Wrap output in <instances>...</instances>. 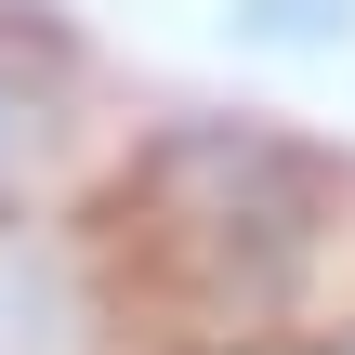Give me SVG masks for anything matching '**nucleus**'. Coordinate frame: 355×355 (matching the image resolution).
<instances>
[{
  "mask_svg": "<svg viewBox=\"0 0 355 355\" xmlns=\"http://www.w3.org/2000/svg\"><path fill=\"white\" fill-rule=\"evenodd\" d=\"M105 119H92V66L40 26V13H0V224L26 211H79L92 171H105Z\"/></svg>",
  "mask_w": 355,
  "mask_h": 355,
  "instance_id": "obj_2",
  "label": "nucleus"
},
{
  "mask_svg": "<svg viewBox=\"0 0 355 355\" xmlns=\"http://www.w3.org/2000/svg\"><path fill=\"white\" fill-rule=\"evenodd\" d=\"M263 355H355V316L343 329H303V343H263Z\"/></svg>",
  "mask_w": 355,
  "mask_h": 355,
  "instance_id": "obj_4",
  "label": "nucleus"
},
{
  "mask_svg": "<svg viewBox=\"0 0 355 355\" xmlns=\"http://www.w3.org/2000/svg\"><path fill=\"white\" fill-rule=\"evenodd\" d=\"M237 26H250V40H277V53H329V40L355 26V0H250Z\"/></svg>",
  "mask_w": 355,
  "mask_h": 355,
  "instance_id": "obj_3",
  "label": "nucleus"
},
{
  "mask_svg": "<svg viewBox=\"0 0 355 355\" xmlns=\"http://www.w3.org/2000/svg\"><path fill=\"white\" fill-rule=\"evenodd\" d=\"M79 224L105 237L119 316L145 355H263L355 316V171L277 119L237 105L132 119Z\"/></svg>",
  "mask_w": 355,
  "mask_h": 355,
  "instance_id": "obj_1",
  "label": "nucleus"
}]
</instances>
